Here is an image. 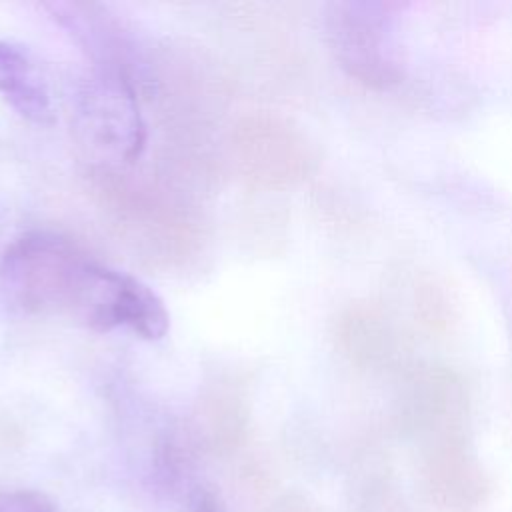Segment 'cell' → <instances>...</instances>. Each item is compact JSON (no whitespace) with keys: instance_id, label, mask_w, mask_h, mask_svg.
I'll return each instance as SVG.
<instances>
[{"instance_id":"obj_1","label":"cell","mask_w":512,"mask_h":512,"mask_svg":"<svg viewBox=\"0 0 512 512\" xmlns=\"http://www.w3.org/2000/svg\"><path fill=\"white\" fill-rule=\"evenodd\" d=\"M0 298L26 316H60L94 332L128 328L150 342L170 328L164 300L146 282L52 230L26 232L4 248Z\"/></svg>"},{"instance_id":"obj_2","label":"cell","mask_w":512,"mask_h":512,"mask_svg":"<svg viewBox=\"0 0 512 512\" xmlns=\"http://www.w3.org/2000/svg\"><path fill=\"white\" fill-rule=\"evenodd\" d=\"M74 128L80 142L114 164H132L146 146V122L138 90L122 70L98 68L74 94Z\"/></svg>"},{"instance_id":"obj_3","label":"cell","mask_w":512,"mask_h":512,"mask_svg":"<svg viewBox=\"0 0 512 512\" xmlns=\"http://www.w3.org/2000/svg\"><path fill=\"white\" fill-rule=\"evenodd\" d=\"M324 34L334 60L348 76L388 88L400 78L396 6L368 0L332 2L324 12Z\"/></svg>"},{"instance_id":"obj_4","label":"cell","mask_w":512,"mask_h":512,"mask_svg":"<svg viewBox=\"0 0 512 512\" xmlns=\"http://www.w3.org/2000/svg\"><path fill=\"white\" fill-rule=\"evenodd\" d=\"M0 96L28 122L48 126L56 120L52 94L34 58L18 44L0 40Z\"/></svg>"},{"instance_id":"obj_5","label":"cell","mask_w":512,"mask_h":512,"mask_svg":"<svg viewBox=\"0 0 512 512\" xmlns=\"http://www.w3.org/2000/svg\"><path fill=\"white\" fill-rule=\"evenodd\" d=\"M0 512H56L54 504L34 490L0 492Z\"/></svg>"},{"instance_id":"obj_6","label":"cell","mask_w":512,"mask_h":512,"mask_svg":"<svg viewBox=\"0 0 512 512\" xmlns=\"http://www.w3.org/2000/svg\"><path fill=\"white\" fill-rule=\"evenodd\" d=\"M188 512H222V506L210 490H196L190 498Z\"/></svg>"}]
</instances>
